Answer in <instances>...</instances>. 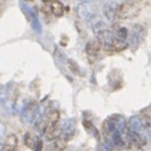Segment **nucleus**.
I'll use <instances>...</instances> for the list:
<instances>
[{"instance_id": "1a4fd4ad", "label": "nucleus", "mask_w": 151, "mask_h": 151, "mask_svg": "<svg viewBox=\"0 0 151 151\" xmlns=\"http://www.w3.org/2000/svg\"><path fill=\"white\" fill-rule=\"evenodd\" d=\"M42 12H43L44 14H53V12H52V5H50V1H48V0H45V1L43 3V5H42Z\"/></svg>"}, {"instance_id": "f257e3e1", "label": "nucleus", "mask_w": 151, "mask_h": 151, "mask_svg": "<svg viewBox=\"0 0 151 151\" xmlns=\"http://www.w3.org/2000/svg\"><path fill=\"white\" fill-rule=\"evenodd\" d=\"M101 49H102V42H100V40H91L87 43L86 53L88 55V59L91 60V63H94V60L97 59Z\"/></svg>"}, {"instance_id": "f8f14e48", "label": "nucleus", "mask_w": 151, "mask_h": 151, "mask_svg": "<svg viewBox=\"0 0 151 151\" xmlns=\"http://www.w3.org/2000/svg\"><path fill=\"white\" fill-rule=\"evenodd\" d=\"M42 147H43V144H42V141H38V144L35 146V151H40Z\"/></svg>"}, {"instance_id": "9b49d317", "label": "nucleus", "mask_w": 151, "mask_h": 151, "mask_svg": "<svg viewBox=\"0 0 151 151\" xmlns=\"http://www.w3.org/2000/svg\"><path fill=\"white\" fill-rule=\"evenodd\" d=\"M119 37L120 38H124V39L127 37V30L125 29V28H121V29H119Z\"/></svg>"}, {"instance_id": "f03ea898", "label": "nucleus", "mask_w": 151, "mask_h": 151, "mask_svg": "<svg viewBox=\"0 0 151 151\" xmlns=\"http://www.w3.org/2000/svg\"><path fill=\"white\" fill-rule=\"evenodd\" d=\"M60 135V129L59 125H54V126H47L45 129V136L48 140H57L59 139Z\"/></svg>"}, {"instance_id": "0eeeda50", "label": "nucleus", "mask_w": 151, "mask_h": 151, "mask_svg": "<svg viewBox=\"0 0 151 151\" xmlns=\"http://www.w3.org/2000/svg\"><path fill=\"white\" fill-rule=\"evenodd\" d=\"M65 146H67V140L63 139V137H59V139L54 140V142L52 144L50 149L53 151H62L65 149Z\"/></svg>"}, {"instance_id": "39448f33", "label": "nucleus", "mask_w": 151, "mask_h": 151, "mask_svg": "<svg viewBox=\"0 0 151 151\" xmlns=\"http://www.w3.org/2000/svg\"><path fill=\"white\" fill-rule=\"evenodd\" d=\"M110 48L115 52H121L127 48V43L125 40H121V39H115V40H111V44H110Z\"/></svg>"}, {"instance_id": "9d476101", "label": "nucleus", "mask_w": 151, "mask_h": 151, "mask_svg": "<svg viewBox=\"0 0 151 151\" xmlns=\"http://www.w3.org/2000/svg\"><path fill=\"white\" fill-rule=\"evenodd\" d=\"M68 65H69V69L72 70L74 74H79V67L74 60H68Z\"/></svg>"}, {"instance_id": "7ed1b4c3", "label": "nucleus", "mask_w": 151, "mask_h": 151, "mask_svg": "<svg viewBox=\"0 0 151 151\" xmlns=\"http://www.w3.org/2000/svg\"><path fill=\"white\" fill-rule=\"evenodd\" d=\"M140 120L142 122L145 130L151 135V113L147 112V110H144L140 115Z\"/></svg>"}, {"instance_id": "6e6552de", "label": "nucleus", "mask_w": 151, "mask_h": 151, "mask_svg": "<svg viewBox=\"0 0 151 151\" xmlns=\"http://www.w3.org/2000/svg\"><path fill=\"white\" fill-rule=\"evenodd\" d=\"M24 144L29 149H35V146L38 144V140L35 139V136L32 134V132H28L25 134V137H24Z\"/></svg>"}, {"instance_id": "423d86ee", "label": "nucleus", "mask_w": 151, "mask_h": 151, "mask_svg": "<svg viewBox=\"0 0 151 151\" xmlns=\"http://www.w3.org/2000/svg\"><path fill=\"white\" fill-rule=\"evenodd\" d=\"M50 5H52V12H53V15L55 17H62L63 13H64V6L62 3L59 1H50Z\"/></svg>"}, {"instance_id": "20e7f679", "label": "nucleus", "mask_w": 151, "mask_h": 151, "mask_svg": "<svg viewBox=\"0 0 151 151\" xmlns=\"http://www.w3.org/2000/svg\"><path fill=\"white\" fill-rule=\"evenodd\" d=\"M60 119V113L59 111L53 110L49 115H48V120H47V126H54V125H58Z\"/></svg>"}]
</instances>
